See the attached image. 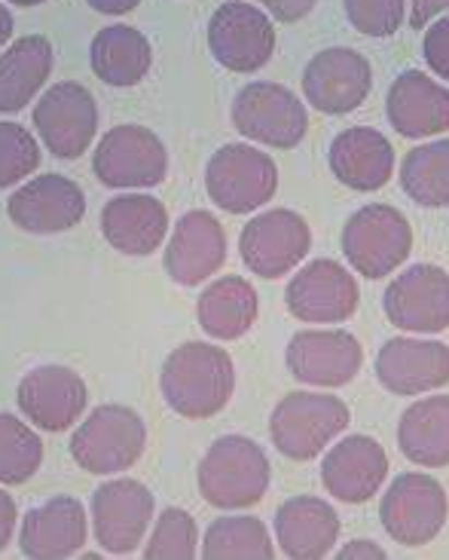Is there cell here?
Here are the masks:
<instances>
[{"label": "cell", "mask_w": 449, "mask_h": 560, "mask_svg": "<svg viewBox=\"0 0 449 560\" xmlns=\"http://www.w3.org/2000/svg\"><path fill=\"white\" fill-rule=\"evenodd\" d=\"M199 555V527L190 512L168 505L156 517V527L150 533L144 548L147 560H193Z\"/></svg>", "instance_id": "e575fe53"}, {"label": "cell", "mask_w": 449, "mask_h": 560, "mask_svg": "<svg viewBox=\"0 0 449 560\" xmlns=\"http://www.w3.org/2000/svg\"><path fill=\"white\" fill-rule=\"evenodd\" d=\"M90 61L102 83L129 90L147 77L150 65H153V49H150L147 37L132 25H107L92 37Z\"/></svg>", "instance_id": "f1b7e54d"}, {"label": "cell", "mask_w": 449, "mask_h": 560, "mask_svg": "<svg viewBox=\"0 0 449 560\" xmlns=\"http://www.w3.org/2000/svg\"><path fill=\"white\" fill-rule=\"evenodd\" d=\"M328 163L333 178L348 190L374 194L382 190L394 175V148L389 138L370 126H352L333 138Z\"/></svg>", "instance_id": "cb8c5ba5"}, {"label": "cell", "mask_w": 449, "mask_h": 560, "mask_svg": "<svg viewBox=\"0 0 449 560\" xmlns=\"http://www.w3.org/2000/svg\"><path fill=\"white\" fill-rule=\"evenodd\" d=\"M40 166V148L25 126L0 122V190L34 175Z\"/></svg>", "instance_id": "d590c367"}, {"label": "cell", "mask_w": 449, "mask_h": 560, "mask_svg": "<svg viewBox=\"0 0 449 560\" xmlns=\"http://www.w3.org/2000/svg\"><path fill=\"white\" fill-rule=\"evenodd\" d=\"M444 10H449V0H410V28H425Z\"/></svg>", "instance_id": "ab89813d"}, {"label": "cell", "mask_w": 449, "mask_h": 560, "mask_svg": "<svg viewBox=\"0 0 449 560\" xmlns=\"http://www.w3.org/2000/svg\"><path fill=\"white\" fill-rule=\"evenodd\" d=\"M205 190L217 209L229 214H251L267 206L279 190V168L270 153L251 144H224L205 168Z\"/></svg>", "instance_id": "52a82bcc"}, {"label": "cell", "mask_w": 449, "mask_h": 560, "mask_svg": "<svg viewBox=\"0 0 449 560\" xmlns=\"http://www.w3.org/2000/svg\"><path fill=\"white\" fill-rule=\"evenodd\" d=\"M275 539L291 560H324L340 539V515L321 497H294L275 512Z\"/></svg>", "instance_id": "484cf974"}, {"label": "cell", "mask_w": 449, "mask_h": 560, "mask_svg": "<svg viewBox=\"0 0 449 560\" xmlns=\"http://www.w3.org/2000/svg\"><path fill=\"white\" fill-rule=\"evenodd\" d=\"M199 555L205 560H272L275 546L260 517L226 515L211 521Z\"/></svg>", "instance_id": "1f68e13d"}, {"label": "cell", "mask_w": 449, "mask_h": 560, "mask_svg": "<svg viewBox=\"0 0 449 560\" xmlns=\"http://www.w3.org/2000/svg\"><path fill=\"white\" fill-rule=\"evenodd\" d=\"M10 3H15V7H40L46 0H10Z\"/></svg>", "instance_id": "f6af8a7d"}, {"label": "cell", "mask_w": 449, "mask_h": 560, "mask_svg": "<svg viewBox=\"0 0 449 560\" xmlns=\"http://www.w3.org/2000/svg\"><path fill=\"white\" fill-rule=\"evenodd\" d=\"M15 502L7 490H0V551L10 546L15 530Z\"/></svg>", "instance_id": "b9f144b4"}, {"label": "cell", "mask_w": 449, "mask_h": 560, "mask_svg": "<svg viewBox=\"0 0 449 560\" xmlns=\"http://www.w3.org/2000/svg\"><path fill=\"white\" fill-rule=\"evenodd\" d=\"M86 512L74 497H56L37 509H31L22 521L19 548L25 558L61 560L74 558L86 546Z\"/></svg>", "instance_id": "d4e9b609"}, {"label": "cell", "mask_w": 449, "mask_h": 560, "mask_svg": "<svg viewBox=\"0 0 449 560\" xmlns=\"http://www.w3.org/2000/svg\"><path fill=\"white\" fill-rule=\"evenodd\" d=\"M401 187L416 206H449V138L420 144L406 153L401 163Z\"/></svg>", "instance_id": "d6a6232c"}, {"label": "cell", "mask_w": 449, "mask_h": 560, "mask_svg": "<svg viewBox=\"0 0 449 560\" xmlns=\"http://www.w3.org/2000/svg\"><path fill=\"white\" fill-rule=\"evenodd\" d=\"M422 56H425V65L449 83V15L425 31Z\"/></svg>", "instance_id": "74e56055"}, {"label": "cell", "mask_w": 449, "mask_h": 560, "mask_svg": "<svg viewBox=\"0 0 449 560\" xmlns=\"http://www.w3.org/2000/svg\"><path fill=\"white\" fill-rule=\"evenodd\" d=\"M7 214L25 233H64L83 221L86 197L64 175H40L15 190L7 202Z\"/></svg>", "instance_id": "7402d4cb"}, {"label": "cell", "mask_w": 449, "mask_h": 560, "mask_svg": "<svg viewBox=\"0 0 449 560\" xmlns=\"http://www.w3.org/2000/svg\"><path fill=\"white\" fill-rule=\"evenodd\" d=\"M413 252V230L394 206L374 202L345 221L343 255L352 270L367 279L394 273Z\"/></svg>", "instance_id": "5b68a950"}, {"label": "cell", "mask_w": 449, "mask_h": 560, "mask_svg": "<svg viewBox=\"0 0 449 560\" xmlns=\"http://www.w3.org/2000/svg\"><path fill=\"white\" fill-rule=\"evenodd\" d=\"M270 490V459L257 441L224 435L199 463V493L214 509H251Z\"/></svg>", "instance_id": "7a4b0ae2"}, {"label": "cell", "mask_w": 449, "mask_h": 560, "mask_svg": "<svg viewBox=\"0 0 449 560\" xmlns=\"http://www.w3.org/2000/svg\"><path fill=\"white\" fill-rule=\"evenodd\" d=\"M147 447V425L126 405H102L71 439V456L92 475H117L135 466Z\"/></svg>", "instance_id": "277c9868"}, {"label": "cell", "mask_w": 449, "mask_h": 560, "mask_svg": "<svg viewBox=\"0 0 449 560\" xmlns=\"http://www.w3.org/2000/svg\"><path fill=\"white\" fill-rule=\"evenodd\" d=\"M13 15H10V10L0 3V49H3V44L10 40V34H13Z\"/></svg>", "instance_id": "ee69618b"}, {"label": "cell", "mask_w": 449, "mask_h": 560, "mask_svg": "<svg viewBox=\"0 0 449 560\" xmlns=\"http://www.w3.org/2000/svg\"><path fill=\"white\" fill-rule=\"evenodd\" d=\"M449 500L447 490L432 475L404 471L398 475L379 502V521L394 542L420 548L435 542L447 527Z\"/></svg>", "instance_id": "8992f818"}, {"label": "cell", "mask_w": 449, "mask_h": 560, "mask_svg": "<svg viewBox=\"0 0 449 560\" xmlns=\"http://www.w3.org/2000/svg\"><path fill=\"white\" fill-rule=\"evenodd\" d=\"M209 49L226 71L255 74L263 65H270L275 52V25L255 3L233 0L211 15Z\"/></svg>", "instance_id": "7c38bea8"}, {"label": "cell", "mask_w": 449, "mask_h": 560, "mask_svg": "<svg viewBox=\"0 0 449 560\" xmlns=\"http://www.w3.org/2000/svg\"><path fill=\"white\" fill-rule=\"evenodd\" d=\"M386 114L398 136H440L449 129V90L444 83H437L435 77L410 68L391 83Z\"/></svg>", "instance_id": "603a6c76"}, {"label": "cell", "mask_w": 449, "mask_h": 560, "mask_svg": "<svg viewBox=\"0 0 449 560\" xmlns=\"http://www.w3.org/2000/svg\"><path fill=\"white\" fill-rule=\"evenodd\" d=\"M404 0H343L345 19L364 37H391L404 25Z\"/></svg>", "instance_id": "8d00e7d4"}, {"label": "cell", "mask_w": 449, "mask_h": 560, "mask_svg": "<svg viewBox=\"0 0 449 560\" xmlns=\"http://www.w3.org/2000/svg\"><path fill=\"white\" fill-rule=\"evenodd\" d=\"M95 13H105V15H126L135 10L141 0H86Z\"/></svg>", "instance_id": "7bdbcfd3"}, {"label": "cell", "mask_w": 449, "mask_h": 560, "mask_svg": "<svg viewBox=\"0 0 449 560\" xmlns=\"http://www.w3.org/2000/svg\"><path fill=\"white\" fill-rule=\"evenodd\" d=\"M312 248V230L306 218L291 209H270L241 228L239 255L260 279H282L297 270Z\"/></svg>", "instance_id": "30bf717a"}, {"label": "cell", "mask_w": 449, "mask_h": 560, "mask_svg": "<svg viewBox=\"0 0 449 560\" xmlns=\"http://www.w3.org/2000/svg\"><path fill=\"white\" fill-rule=\"evenodd\" d=\"M233 126L241 136L275 151H294L309 132V114L299 95L270 80L239 90L233 102Z\"/></svg>", "instance_id": "ba28073f"}, {"label": "cell", "mask_w": 449, "mask_h": 560, "mask_svg": "<svg viewBox=\"0 0 449 560\" xmlns=\"http://www.w3.org/2000/svg\"><path fill=\"white\" fill-rule=\"evenodd\" d=\"M348 405L328 393L285 395L270 417V439L275 451L287 459H315L328 451L333 439L348 429Z\"/></svg>", "instance_id": "3957f363"}, {"label": "cell", "mask_w": 449, "mask_h": 560, "mask_svg": "<svg viewBox=\"0 0 449 560\" xmlns=\"http://www.w3.org/2000/svg\"><path fill=\"white\" fill-rule=\"evenodd\" d=\"M374 86V68L348 46H330L315 52L303 71V95L321 114H352L364 105Z\"/></svg>", "instance_id": "5bb4252c"}, {"label": "cell", "mask_w": 449, "mask_h": 560, "mask_svg": "<svg viewBox=\"0 0 449 560\" xmlns=\"http://www.w3.org/2000/svg\"><path fill=\"white\" fill-rule=\"evenodd\" d=\"M15 401L37 429L64 432L83 417L90 393L76 371L64 364H44L22 377Z\"/></svg>", "instance_id": "ac0fdd59"}, {"label": "cell", "mask_w": 449, "mask_h": 560, "mask_svg": "<svg viewBox=\"0 0 449 560\" xmlns=\"http://www.w3.org/2000/svg\"><path fill=\"white\" fill-rule=\"evenodd\" d=\"M287 313L312 325H336L355 316L361 291L355 276L336 260L321 258L306 264L285 288Z\"/></svg>", "instance_id": "2e32d148"}, {"label": "cell", "mask_w": 449, "mask_h": 560, "mask_svg": "<svg viewBox=\"0 0 449 560\" xmlns=\"http://www.w3.org/2000/svg\"><path fill=\"white\" fill-rule=\"evenodd\" d=\"M267 10H270L279 22H299V19H306V15L312 13L315 10V3L318 0H260Z\"/></svg>", "instance_id": "f35d334b"}, {"label": "cell", "mask_w": 449, "mask_h": 560, "mask_svg": "<svg viewBox=\"0 0 449 560\" xmlns=\"http://www.w3.org/2000/svg\"><path fill=\"white\" fill-rule=\"evenodd\" d=\"M92 172L105 187H156L168 175L165 144L147 126H114L92 153Z\"/></svg>", "instance_id": "9c48e42d"}, {"label": "cell", "mask_w": 449, "mask_h": 560, "mask_svg": "<svg viewBox=\"0 0 449 560\" xmlns=\"http://www.w3.org/2000/svg\"><path fill=\"white\" fill-rule=\"evenodd\" d=\"M382 310L394 328L413 334H440L449 328V273L437 264H413L398 276Z\"/></svg>", "instance_id": "9a60e30c"}, {"label": "cell", "mask_w": 449, "mask_h": 560, "mask_svg": "<svg viewBox=\"0 0 449 560\" xmlns=\"http://www.w3.org/2000/svg\"><path fill=\"white\" fill-rule=\"evenodd\" d=\"M153 493L135 478L107 481L92 493V527L98 546L110 555H132L150 521H153Z\"/></svg>", "instance_id": "e0dca14e"}, {"label": "cell", "mask_w": 449, "mask_h": 560, "mask_svg": "<svg viewBox=\"0 0 449 560\" xmlns=\"http://www.w3.org/2000/svg\"><path fill=\"white\" fill-rule=\"evenodd\" d=\"M44 463V441L34 429L15 420L13 413H0V485H25Z\"/></svg>", "instance_id": "836d02e7"}, {"label": "cell", "mask_w": 449, "mask_h": 560, "mask_svg": "<svg viewBox=\"0 0 449 560\" xmlns=\"http://www.w3.org/2000/svg\"><path fill=\"white\" fill-rule=\"evenodd\" d=\"M226 260V233L224 224L211 212L180 214L175 233L165 245V273L178 285H202L205 279L217 273Z\"/></svg>", "instance_id": "ffe728a7"}, {"label": "cell", "mask_w": 449, "mask_h": 560, "mask_svg": "<svg viewBox=\"0 0 449 560\" xmlns=\"http://www.w3.org/2000/svg\"><path fill=\"white\" fill-rule=\"evenodd\" d=\"M52 74V44L44 34H28L0 52V114H15L44 90Z\"/></svg>", "instance_id": "4dcf8cb0"}, {"label": "cell", "mask_w": 449, "mask_h": 560, "mask_svg": "<svg viewBox=\"0 0 449 560\" xmlns=\"http://www.w3.org/2000/svg\"><path fill=\"white\" fill-rule=\"evenodd\" d=\"M398 447L422 469L449 466V395H425L404 410Z\"/></svg>", "instance_id": "83f0119b"}, {"label": "cell", "mask_w": 449, "mask_h": 560, "mask_svg": "<svg viewBox=\"0 0 449 560\" xmlns=\"http://www.w3.org/2000/svg\"><path fill=\"white\" fill-rule=\"evenodd\" d=\"M257 291L241 276H221L211 282L196 303V316L202 331L214 340H239L255 328L257 322Z\"/></svg>", "instance_id": "f546056e"}, {"label": "cell", "mask_w": 449, "mask_h": 560, "mask_svg": "<svg viewBox=\"0 0 449 560\" xmlns=\"http://www.w3.org/2000/svg\"><path fill=\"white\" fill-rule=\"evenodd\" d=\"M102 233L110 248L132 258H147L168 233V212L156 197L147 194H126L107 199L102 209Z\"/></svg>", "instance_id": "4316f807"}, {"label": "cell", "mask_w": 449, "mask_h": 560, "mask_svg": "<svg viewBox=\"0 0 449 560\" xmlns=\"http://www.w3.org/2000/svg\"><path fill=\"white\" fill-rule=\"evenodd\" d=\"M336 558L340 560H386L389 558V551L382 546H376L370 539H355V542H348L336 551Z\"/></svg>", "instance_id": "60d3db41"}, {"label": "cell", "mask_w": 449, "mask_h": 560, "mask_svg": "<svg viewBox=\"0 0 449 560\" xmlns=\"http://www.w3.org/2000/svg\"><path fill=\"white\" fill-rule=\"evenodd\" d=\"M285 364L291 377L306 386L340 389L358 377L364 349L358 337L343 328H306L291 337Z\"/></svg>", "instance_id": "4fadbf2b"}, {"label": "cell", "mask_w": 449, "mask_h": 560, "mask_svg": "<svg viewBox=\"0 0 449 560\" xmlns=\"http://www.w3.org/2000/svg\"><path fill=\"white\" fill-rule=\"evenodd\" d=\"M389 478V454L370 435H348L321 463V485L333 500L361 505L374 500Z\"/></svg>", "instance_id": "44dd1931"}, {"label": "cell", "mask_w": 449, "mask_h": 560, "mask_svg": "<svg viewBox=\"0 0 449 560\" xmlns=\"http://www.w3.org/2000/svg\"><path fill=\"white\" fill-rule=\"evenodd\" d=\"M159 389L165 405L184 420H211L233 398L236 368L226 349L190 340L165 359Z\"/></svg>", "instance_id": "6da1fadb"}, {"label": "cell", "mask_w": 449, "mask_h": 560, "mask_svg": "<svg viewBox=\"0 0 449 560\" xmlns=\"http://www.w3.org/2000/svg\"><path fill=\"white\" fill-rule=\"evenodd\" d=\"M376 380L391 395H425L449 383V347L440 340L391 337L376 355Z\"/></svg>", "instance_id": "d6986e66"}, {"label": "cell", "mask_w": 449, "mask_h": 560, "mask_svg": "<svg viewBox=\"0 0 449 560\" xmlns=\"http://www.w3.org/2000/svg\"><path fill=\"white\" fill-rule=\"evenodd\" d=\"M34 129L52 156L76 160L98 132V105L83 83L61 80L34 105Z\"/></svg>", "instance_id": "8fae6325"}]
</instances>
